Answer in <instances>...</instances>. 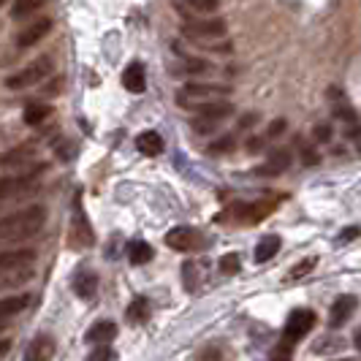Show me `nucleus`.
<instances>
[{
    "mask_svg": "<svg viewBox=\"0 0 361 361\" xmlns=\"http://www.w3.org/2000/svg\"><path fill=\"white\" fill-rule=\"evenodd\" d=\"M234 147V136H226V139H220V142H215V145L209 147L212 152H228Z\"/></svg>",
    "mask_w": 361,
    "mask_h": 361,
    "instance_id": "nucleus-35",
    "label": "nucleus"
},
{
    "mask_svg": "<svg viewBox=\"0 0 361 361\" xmlns=\"http://www.w3.org/2000/svg\"><path fill=\"white\" fill-rule=\"evenodd\" d=\"M47 212L44 207H27L22 212L0 217V242H22L30 239L44 228Z\"/></svg>",
    "mask_w": 361,
    "mask_h": 361,
    "instance_id": "nucleus-1",
    "label": "nucleus"
},
{
    "mask_svg": "<svg viewBox=\"0 0 361 361\" xmlns=\"http://www.w3.org/2000/svg\"><path fill=\"white\" fill-rule=\"evenodd\" d=\"M271 209H274L271 201H258V204H234L231 212H236V217L245 220V223H258V220H264L269 215Z\"/></svg>",
    "mask_w": 361,
    "mask_h": 361,
    "instance_id": "nucleus-11",
    "label": "nucleus"
},
{
    "mask_svg": "<svg viewBox=\"0 0 361 361\" xmlns=\"http://www.w3.org/2000/svg\"><path fill=\"white\" fill-rule=\"evenodd\" d=\"M136 149L142 152V155H161L163 152V139L161 133H155V130H145V133H139L136 136Z\"/></svg>",
    "mask_w": 361,
    "mask_h": 361,
    "instance_id": "nucleus-18",
    "label": "nucleus"
},
{
    "mask_svg": "<svg viewBox=\"0 0 361 361\" xmlns=\"http://www.w3.org/2000/svg\"><path fill=\"white\" fill-rule=\"evenodd\" d=\"M54 356V340L49 334H38L33 343L25 350V361H52Z\"/></svg>",
    "mask_w": 361,
    "mask_h": 361,
    "instance_id": "nucleus-12",
    "label": "nucleus"
},
{
    "mask_svg": "<svg viewBox=\"0 0 361 361\" xmlns=\"http://www.w3.org/2000/svg\"><path fill=\"white\" fill-rule=\"evenodd\" d=\"M185 71L188 73H207L209 71V66H207L204 60H188V63H185Z\"/></svg>",
    "mask_w": 361,
    "mask_h": 361,
    "instance_id": "nucleus-34",
    "label": "nucleus"
},
{
    "mask_svg": "<svg viewBox=\"0 0 361 361\" xmlns=\"http://www.w3.org/2000/svg\"><path fill=\"white\" fill-rule=\"evenodd\" d=\"M293 348H296L293 343H288V340H280V343L274 345V350L269 353V361H290V359H293Z\"/></svg>",
    "mask_w": 361,
    "mask_h": 361,
    "instance_id": "nucleus-28",
    "label": "nucleus"
},
{
    "mask_svg": "<svg viewBox=\"0 0 361 361\" xmlns=\"http://www.w3.org/2000/svg\"><path fill=\"white\" fill-rule=\"evenodd\" d=\"M315 139H318V142H329V139H331V128L318 126V130H315Z\"/></svg>",
    "mask_w": 361,
    "mask_h": 361,
    "instance_id": "nucleus-38",
    "label": "nucleus"
},
{
    "mask_svg": "<svg viewBox=\"0 0 361 361\" xmlns=\"http://www.w3.org/2000/svg\"><path fill=\"white\" fill-rule=\"evenodd\" d=\"M188 6H193L201 14H212V11H217L220 0H188Z\"/></svg>",
    "mask_w": 361,
    "mask_h": 361,
    "instance_id": "nucleus-32",
    "label": "nucleus"
},
{
    "mask_svg": "<svg viewBox=\"0 0 361 361\" xmlns=\"http://www.w3.org/2000/svg\"><path fill=\"white\" fill-rule=\"evenodd\" d=\"M8 348H11L8 340H0V356H3V353H8Z\"/></svg>",
    "mask_w": 361,
    "mask_h": 361,
    "instance_id": "nucleus-40",
    "label": "nucleus"
},
{
    "mask_svg": "<svg viewBox=\"0 0 361 361\" xmlns=\"http://www.w3.org/2000/svg\"><path fill=\"white\" fill-rule=\"evenodd\" d=\"M280 247H283V242H280L277 234L264 236V239L258 242V247H255V261H258V264H267L269 258H274V255L280 253Z\"/></svg>",
    "mask_w": 361,
    "mask_h": 361,
    "instance_id": "nucleus-23",
    "label": "nucleus"
},
{
    "mask_svg": "<svg viewBox=\"0 0 361 361\" xmlns=\"http://www.w3.org/2000/svg\"><path fill=\"white\" fill-rule=\"evenodd\" d=\"M49 73H52V63H49V57H38V60H33L30 66H25L22 71L11 73V76L6 79V87H8V90H27V87L41 85Z\"/></svg>",
    "mask_w": 361,
    "mask_h": 361,
    "instance_id": "nucleus-3",
    "label": "nucleus"
},
{
    "mask_svg": "<svg viewBox=\"0 0 361 361\" xmlns=\"http://www.w3.org/2000/svg\"><path fill=\"white\" fill-rule=\"evenodd\" d=\"M356 236H361V228H359V226H350V228H343V234H340V242H353Z\"/></svg>",
    "mask_w": 361,
    "mask_h": 361,
    "instance_id": "nucleus-36",
    "label": "nucleus"
},
{
    "mask_svg": "<svg viewBox=\"0 0 361 361\" xmlns=\"http://www.w3.org/2000/svg\"><path fill=\"white\" fill-rule=\"evenodd\" d=\"M359 310V296H353V293H343V296H337L334 299V305L329 310V326L331 329H340L350 321V315Z\"/></svg>",
    "mask_w": 361,
    "mask_h": 361,
    "instance_id": "nucleus-8",
    "label": "nucleus"
},
{
    "mask_svg": "<svg viewBox=\"0 0 361 361\" xmlns=\"http://www.w3.org/2000/svg\"><path fill=\"white\" fill-rule=\"evenodd\" d=\"M33 155H36V149H33L30 145L14 147V149H8V152H3V155H0V166H6V169H11V166H22V163L33 161Z\"/></svg>",
    "mask_w": 361,
    "mask_h": 361,
    "instance_id": "nucleus-22",
    "label": "nucleus"
},
{
    "mask_svg": "<svg viewBox=\"0 0 361 361\" xmlns=\"http://www.w3.org/2000/svg\"><path fill=\"white\" fill-rule=\"evenodd\" d=\"M128 321L130 324H145L147 318H149V302H147L145 296H139V299H133L130 302V307H128Z\"/></svg>",
    "mask_w": 361,
    "mask_h": 361,
    "instance_id": "nucleus-25",
    "label": "nucleus"
},
{
    "mask_svg": "<svg viewBox=\"0 0 361 361\" xmlns=\"http://www.w3.org/2000/svg\"><path fill=\"white\" fill-rule=\"evenodd\" d=\"M166 245L171 247V250H177V253H190V250H196L204 245V239L196 228H188V226H177V228H171L169 234H166Z\"/></svg>",
    "mask_w": 361,
    "mask_h": 361,
    "instance_id": "nucleus-7",
    "label": "nucleus"
},
{
    "mask_svg": "<svg viewBox=\"0 0 361 361\" xmlns=\"http://www.w3.org/2000/svg\"><path fill=\"white\" fill-rule=\"evenodd\" d=\"M33 277V267H14L0 271V288H19Z\"/></svg>",
    "mask_w": 361,
    "mask_h": 361,
    "instance_id": "nucleus-16",
    "label": "nucleus"
},
{
    "mask_svg": "<svg viewBox=\"0 0 361 361\" xmlns=\"http://www.w3.org/2000/svg\"><path fill=\"white\" fill-rule=\"evenodd\" d=\"M315 264H318L315 255H312V258H305V261H299V264L288 271V280H302V277H307L310 271L315 269Z\"/></svg>",
    "mask_w": 361,
    "mask_h": 361,
    "instance_id": "nucleus-29",
    "label": "nucleus"
},
{
    "mask_svg": "<svg viewBox=\"0 0 361 361\" xmlns=\"http://www.w3.org/2000/svg\"><path fill=\"white\" fill-rule=\"evenodd\" d=\"M182 33L190 41H209V38H223L226 36V22L223 19H190L182 25Z\"/></svg>",
    "mask_w": 361,
    "mask_h": 361,
    "instance_id": "nucleus-6",
    "label": "nucleus"
},
{
    "mask_svg": "<svg viewBox=\"0 0 361 361\" xmlns=\"http://www.w3.org/2000/svg\"><path fill=\"white\" fill-rule=\"evenodd\" d=\"M290 149H271L269 158L261 163L258 169H255V174H261V177H277V174H283V171H288L290 169Z\"/></svg>",
    "mask_w": 361,
    "mask_h": 361,
    "instance_id": "nucleus-9",
    "label": "nucleus"
},
{
    "mask_svg": "<svg viewBox=\"0 0 361 361\" xmlns=\"http://www.w3.org/2000/svg\"><path fill=\"white\" fill-rule=\"evenodd\" d=\"M36 253L33 250H0V271L14 267H33Z\"/></svg>",
    "mask_w": 361,
    "mask_h": 361,
    "instance_id": "nucleus-13",
    "label": "nucleus"
},
{
    "mask_svg": "<svg viewBox=\"0 0 361 361\" xmlns=\"http://www.w3.org/2000/svg\"><path fill=\"white\" fill-rule=\"evenodd\" d=\"M234 114V106L228 104V101H215V104H207V106H201L199 117H204V120H212V123H223L226 117H231Z\"/></svg>",
    "mask_w": 361,
    "mask_h": 361,
    "instance_id": "nucleus-21",
    "label": "nucleus"
},
{
    "mask_svg": "<svg viewBox=\"0 0 361 361\" xmlns=\"http://www.w3.org/2000/svg\"><path fill=\"white\" fill-rule=\"evenodd\" d=\"M41 171H44V166H33V169L14 174V177H0V201L14 199L19 193L25 196V193L36 190L38 182H41Z\"/></svg>",
    "mask_w": 361,
    "mask_h": 361,
    "instance_id": "nucleus-4",
    "label": "nucleus"
},
{
    "mask_svg": "<svg viewBox=\"0 0 361 361\" xmlns=\"http://www.w3.org/2000/svg\"><path fill=\"white\" fill-rule=\"evenodd\" d=\"M239 269H242V261H239L236 253H226L220 258V271H223V274H236Z\"/></svg>",
    "mask_w": 361,
    "mask_h": 361,
    "instance_id": "nucleus-31",
    "label": "nucleus"
},
{
    "mask_svg": "<svg viewBox=\"0 0 361 361\" xmlns=\"http://www.w3.org/2000/svg\"><path fill=\"white\" fill-rule=\"evenodd\" d=\"M318 324V318H315V312L312 310H293L288 315V321H286V329H283V340H288V343H299V340H305L310 331H312V326Z\"/></svg>",
    "mask_w": 361,
    "mask_h": 361,
    "instance_id": "nucleus-5",
    "label": "nucleus"
},
{
    "mask_svg": "<svg viewBox=\"0 0 361 361\" xmlns=\"http://www.w3.org/2000/svg\"><path fill=\"white\" fill-rule=\"evenodd\" d=\"M123 85H126L128 92H145L147 87V73L142 63H130L123 73Z\"/></svg>",
    "mask_w": 361,
    "mask_h": 361,
    "instance_id": "nucleus-14",
    "label": "nucleus"
},
{
    "mask_svg": "<svg viewBox=\"0 0 361 361\" xmlns=\"http://www.w3.org/2000/svg\"><path fill=\"white\" fill-rule=\"evenodd\" d=\"M182 280H185V288L196 290V286H199V269H196L193 261H185V267H182Z\"/></svg>",
    "mask_w": 361,
    "mask_h": 361,
    "instance_id": "nucleus-30",
    "label": "nucleus"
},
{
    "mask_svg": "<svg viewBox=\"0 0 361 361\" xmlns=\"http://www.w3.org/2000/svg\"><path fill=\"white\" fill-rule=\"evenodd\" d=\"M283 130H286V120H274V123L269 126V130H267V136H271V139H274V136H280Z\"/></svg>",
    "mask_w": 361,
    "mask_h": 361,
    "instance_id": "nucleus-37",
    "label": "nucleus"
},
{
    "mask_svg": "<svg viewBox=\"0 0 361 361\" xmlns=\"http://www.w3.org/2000/svg\"><path fill=\"white\" fill-rule=\"evenodd\" d=\"M95 290H98V277H95L92 271H79V274L73 277V293H76L79 299H92Z\"/></svg>",
    "mask_w": 361,
    "mask_h": 361,
    "instance_id": "nucleus-17",
    "label": "nucleus"
},
{
    "mask_svg": "<svg viewBox=\"0 0 361 361\" xmlns=\"http://www.w3.org/2000/svg\"><path fill=\"white\" fill-rule=\"evenodd\" d=\"M353 343H356V348H359V353H361V329L353 334Z\"/></svg>",
    "mask_w": 361,
    "mask_h": 361,
    "instance_id": "nucleus-41",
    "label": "nucleus"
},
{
    "mask_svg": "<svg viewBox=\"0 0 361 361\" xmlns=\"http://www.w3.org/2000/svg\"><path fill=\"white\" fill-rule=\"evenodd\" d=\"M73 245L76 247H90L92 245V231L82 215V209H79V204H76V215H73Z\"/></svg>",
    "mask_w": 361,
    "mask_h": 361,
    "instance_id": "nucleus-19",
    "label": "nucleus"
},
{
    "mask_svg": "<svg viewBox=\"0 0 361 361\" xmlns=\"http://www.w3.org/2000/svg\"><path fill=\"white\" fill-rule=\"evenodd\" d=\"M49 114H52V106H47V104H27V106H25V123H27V126H38V123H44Z\"/></svg>",
    "mask_w": 361,
    "mask_h": 361,
    "instance_id": "nucleus-26",
    "label": "nucleus"
},
{
    "mask_svg": "<svg viewBox=\"0 0 361 361\" xmlns=\"http://www.w3.org/2000/svg\"><path fill=\"white\" fill-rule=\"evenodd\" d=\"M41 6H44V0H14V6H11V17L14 19L30 17V14H36Z\"/></svg>",
    "mask_w": 361,
    "mask_h": 361,
    "instance_id": "nucleus-27",
    "label": "nucleus"
},
{
    "mask_svg": "<svg viewBox=\"0 0 361 361\" xmlns=\"http://www.w3.org/2000/svg\"><path fill=\"white\" fill-rule=\"evenodd\" d=\"M228 95V87L223 85H185L180 92H177V104L182 109H201L207 104H215V101H226Z\"/></svg>",
    "mask_w": 361,
    "mask_h": 361,
    "instance_id": "nucleus-2",
    "label": "nucleus"
},
{
    "mask_svg": "<svg viewBox=\"0 0 361 361\" xmlns=\"http://www.w3.org/2000/svg\"><path fill=\"white\" fill-rule=\"evenodd\" d=\"M149 258H152V247H149L147 242L133 239V242L128 245V261H130L133 267H142V264H147Z\"/></svg>",
    "mask_w": 361,
    "mask_h": 361,
    "instance_id": "nucleus-24",
    "label": "nucleus"
},
{
    "mask_svg": "<svg viewBox=\"0 0 361 361\" xmlns=\"http://www.w3.org/2000/svg\"><path fill=\"white\" fill-rule=\"evenodd\" d=\"M305 163H307V166H312V163H318V152H312L310 147H305Z\"/></svg>",
    "mask_w": 361,
    "mask_h": 361,
    "instance_id": "nucleus-39",
    "label": "nucleus"
},
{
    "mask_svg": "<svg viewBox=\"0 0 361 361\" xmlns=\"http://www.w3.org/2000/svg\"><path fill=\"white\" fill-rule=\"evenodd\" d=\"M0 6H3V0H0Z\"/></svg>",
    "mask_w": 361,
    "mask_h": 361,
    "instance_id": "nucleus-42",
    "label": "nucleus"
},
{
    "mask_svg": "<svg viewBox=\"0 0 361 361\" xmlns=\"http://www.w3.org/2000/svg\"><path fill=\"white\" fill-rule=\"evenodd\" d=\"M49 27H52V19H47V17L27 22L17 33V47H33L38 41H44V36L49 33Z\"/></svg>",
    "mask_w": 361,
    "mask_h": 361,
    "instance_id": "nucleus-10",
    "label": "nucleus"
},
{
    "mask_svg": "<svg viewBox=\"0 0 361 361\" xmlns=\"http://www.w3.org/2000/svg\"><path fill=\"white\" fill-rule=\"evenodd\" d=\"M114 337H117L114 321H98V324H92L90 331H87V343L90 345H109Z\"/></svg>",
    "mask_w": 361,
    "mask_h": 361,
    "instance_id": "nucleus-15",
    "label": "nucleus"
},
{
    "mask_svg": "<svg viewBox=\"0 0 361 361\" xmlns=\"http://www.w3.org/2000/svg\"><path fill=\"white\" fill-rule=\"evenodd\" d=\"M111 359H114V350L109 345H95V350L87 356V361H111Z\"/></svg>",
    "mask_w": 361,
    "mask_h": 361,
    "instance_id": "nucleus-33",
    "label": "nucleus"
},
{
    "mask_svg": "<svg viewBox=\"0 0 361 361\" xmlns=\"http://www.w3.org/2000/svg\"><path fill=\"white\" fill-rule=\"evenodd\" d=\"M27 296H6V299H0V326L6 324V321H11V318H17L22 310L27 307Z\"/></svg>",
    "mask_w": 361,
    "mask_h": 361,
    "instance_id": "nucleus-20",
    "label": "nucleus"
}]
</instances>
